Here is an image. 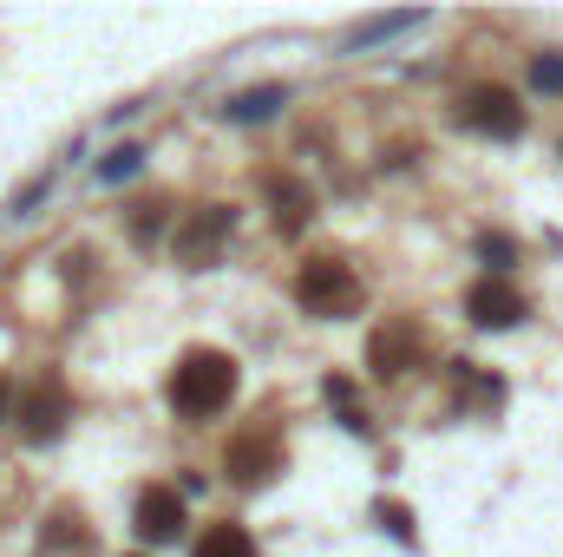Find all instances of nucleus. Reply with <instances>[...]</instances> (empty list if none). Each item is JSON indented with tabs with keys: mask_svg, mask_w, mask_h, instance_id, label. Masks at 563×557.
<instances>
[{
	"mask_svg": "<svg viewBox=\"0 0 563 557\" xmlns=\"http://www.w3.org/2000/svg\"><path fill=\"white\" fill-rule=\"evenodd\" d=\"M465 315H472L478 328H518V321L531 315V302H525L505 276H485L472 295H465Z\"/></svg>",
	"mask_w": 563,
	"mask_h": 557,
	"instance_id": "39448f33",
	"label": "nucleus"
},
{
	"mask_svg": "<svg viewBox=\"0 0 563 557\" xmlns=\"http://www.w3.org/2000/svg\"><path fill=\"white\" fill-rule=\"evenodd\" d=\"M139 532L151 545H164V538L184 532V499H177L170 485H144L139 492Z\"/></svg>",
	"mask_w": 563,
	"mask_h": 557,
	"instance_id": "1a4fd4ad",
	"label": "nucleus"
},
{
	"mask_svg": "<svg viewBox=\"0 0 563 557\" xmlns=\"http://www.w3.org/2000/svg\"><path fill=\"white\" fill-rule=\"evenodd\" d=\"M132 171H139V151L125 144V151H112V157H106V171H99V177H106V184H119V177H132Z\"/></svg>",
	"mask_w": 563,
	"mask_h": 557,
	"instance_id": "a211bd4d",
	"label": "nucleus"
},
{
	"mask_svg": "<svg viewBox=\"0 0 563 557\" xmlns=\"http://www.w3.org/2000/svg\"><path fill=\"white\" fill-rule=\"evenodd\" d=\"M223 237H230V210H223V204H203V210H190V217L177 223L170 250H177V263L203 270V263H210V256L223 250Z\"/></svg>",
	"mask_w": 563,
	"mask_h": 557,
	"instance_id": "20e7f679",
	"label": "nucleus"
},
{
	"mask_svg": "<svg viewBox=\"0 0 563 557\" xmlns=\"http://www.w3.org/2000/svg\"><path fill=\"white\" fill-rule=\"evenodd\" d=\"M66 538H73V545H86V518L59 505V512H53V532H46V545H66Z\"/></svg>",
	"mask_w": 563,
	"mask_h": 557,
	"instance_id": "2eb2a0df",
	"label": "nucleus"
},
{
	"mask_svg": "<svg viewBox=\"0 0 563 557\" xmlns=\"http://www.w3.org/2000/svg\"><path fill=\"white\" fill-rule=\"evenodd\" d=\"M531 79H538V92H563V53H544L531 66Z\"/></svg>",
	"mask_w": 563,
	"mask_h": 557,
	"instance_id": "dca6fc26",
	"label": "nucleus"
},
{
	"mask_svg": "<svg viewBox=\"0 0 563 557\" xmlns=\"http://www.w3.org/2000/svg\"><path fill=\"white\" fill-rule=\"evenodd\" d=\"M269 472H282V446L269 433H243V439L230 446V479H236V485H263Z\"/></svg>",
	"mask_w": 563,
	"mask_h": 557,
	"instance_id": "0eeeda50",
	"label": "nucleus"
},
{
	"mask_svg": "<svg viewBox=\"0 0 563 557\" xmlns=\"http://www.w3.org/2000/svg\"><path fill=\"white\" fill-rule=\"evenodd\" d=\"M478 256H485L492 270H505V263L518 256V243H511V237H478Z\"/></svg>",
	"mask_w": 563,
	"mask_h": 557,
	"instance_id": "f3484780",
	"label": "nucleus"
},
{
	"mask_svg": "<svg viewBox=\"0 0 563 557\" xmlns=\"http://www.w3.org/2000/svg\"><path fill=\"white\" fill-rule=\"evenodd\" d=\"M7 401H13V387H7V374H0V419H7Z\"/></svg>",
	"mask_w": 563,
	"mask_h": 557,
	"instance_id": "6ab92c4d",
	"label": "nucleus"
},
{
	"mask_svg": "<svg viewBox=\"0 0 563 557\" xmlns=\"http://www.w3.org/2000/svg\"><path fill=\"white\" fill-rule=\"evenodd\" d=\"M263 197H269V217H276L282 237L308 230V190H301L295 177H269V184H263Z\"/></svg>",
	"mask_w": 563,
	"mask_h": 557,
	"instance_id": "9d476101",
	"label": "nucleus"
},
{
	"mask_svg": "<svg viewBox=\"0 0 563 557\" xmlns=\"http://www.w3.org/2000/svg\"><path fill=\"white\" fill-rule=\"evenodd\" d=\"M374 518H380L400 545H413V512H407V505H387V499H380V505H374Z\"/></svg>",
	"mask_w": 563,
	"mask_h": 557,
	"instance_id": "4468645a",
	"label": "nucleus"
},
{
	"mask_svg": "<svg viewBox=\"0 0 563 557\" xmlns=\"http://www.w3.org/2000/svg\"><path fill=\"white\" fill-rule=\"evenodd\" d=\"M407 26H420V13H387V20H367V26H354V33H347V53H361V46H374V40H394V33H407Z\"/></svg>",
	"mask_w": 563,
	"mask_h": 557,
	"instance_id": "ddd939ff",
	"label": "nucleus"
},
{
	"mask_svg": "<svg viewBox=\"0 0 563 557\" xmlns=\"http://www.w3.org/2000/svg\"><path fill=\"white\" fill-rule=\"evenodd\" d=\"M190 557H256V538H250L243 525H210Z\"/></svg>",
	"mask_w": 563,
	"mask_h": 557,
	"instance_id": "9b49d317",
	"label": "nucleus"
},
{
	"mask_svg": "<svg viewBox=\"0 0 563 557\" xmlns=\"http://www.w3.org/2000/svg\"><path fill=\"white\" fill-rule=\"evenodd\" d=\"M459 119H465L472 132H485V139H518V132H525V106H518L505 86H472V92L459 99Z\"/></svg>",
	"mask_w": 563,
	"mask_h": 557,
	"instance_id": "7ed1b4c3",
	"label": "nucleus"
},
{
	"mask_svg": "<svg viewBox=\"0 0 563 557\" xmlns=\"http://www.w3.org/2000/svg\"><path fill=\"white\" fill-rule=\"evenodd\" d=\"M295 302L308 315H347V308H361V276L341 256H308L295 276Z\"/></svg>",
	"mask_w": 563,
	"mask_h": 557,
	"instance_id": "f03ea898",
	"label": "nucleus"
},
{
	"mask_svg": "<svg viewBox=\"0 0 563 557\" xmlns=\"http://www.w3.org/2000/svg\"><path fill=\"white\" fill-rule=\"evenodd\" d=\"M170 407L184 419H210L217 407H230V394H236V361L223 354V348H190L177 368H170Z\"/></svg>",
	"mask_w": 563,
	"mask_h": 557,
	"instance_id": "f257e3e1",
	"label": "nucleus"
},
{
	"mask_svg": "<svg viewBox=\"0 0 563 557\" xmlns=\"http://www.w3.org/2000/svg\"><path fill=\"white\" fill-rule=\"evenodd\" d=\"M413 354H420V321H394V328H380V335L367 341L374 374H407V368H413Z\"/></svg>",
	"mask_w": 563,
	"mask_h": 557,
	"instance_id": "6e6552de",
	"label": "nucleus"
},
{
	"mask_svg": "<svg viewBox=\"0 0 563 557\" xmlns=\"http://www.w3.org/2000/svg\"><path fill=\"white\" fill-rule=\"evenodd\" d=\"M282 99H288V92H282V86H256V92H243V99H230V106H223V112H230V119H236V125H256V119H269V112H276Z\"/></svg>",
	"mask_w": 563,
	"mask_h": 557,
	"instance_id": "f8f14e48",
	"label": "nucleus"
},
{
	"mask_svg": "<svg viewBox=\"0 0 563 557\" xmlns=\"http://www.w3.org/2000/svg\"><path fill=\"white\" fill-rule=\"evenodd\" d=\"M66 394H59V381H46V387H33L26 401H20V433L33 439V446H46V439H59V426H66Z\"/></svg>",
	"mask_w": 563,
	"mask_h": 557,
	"instance_id": "423d86ee",
	"label": "nucleus"
}]
</instances>
